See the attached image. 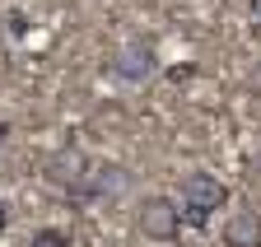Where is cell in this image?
<instances>
[{
	"mask_svg": "<svg viewBox=\"0 0 261 247\" xmlns=\"http://www.w3.org/2000/svg\"><path fill=\"white\" fill-rule=\"evenodd\" d=\"M89 177H93V163L80 149H61L47 163V182L61 187V191H70V196H89Z\"/></svg>",
	"mask_w": 261,
	"mask_h": 247,
	"instance_id": "obj_4",
	"label": "cell"
},
{
	"mask_svg": "<svg viewBox=\"0 0 261 247\" xmlns=\"http://www.w3.org/2000/svg\"><path fill=\"white\" fill-rule=\"evenodd\" d=\"M252 168H256V177H261V154H256V159H252Z\"/></svg>",
	"mask_w": 261,
	"mask_h": 247,
	"instance_id": "obj_12",
	"label": "cell"
},
{
	"mask_svg": "<svg viewBox=\"0 0 261 247\" xmlns=\"http://www.w3.org/2000/svg\"><path fill=\"white\" fill-rule=\"evenodd\" d=\"M10 229V205H5V196H0V233Z\"/></svg>",
	"mask_w": 261,
	"mask_h": 247,
	"instance_id": "obj_10",
	"label": "cell"
},
{
	"mask_svg": "<svg viewBox=\"0 0 261 247\" xmlns=\"http://www.w3.org/2000/svg\"><path fill=\"white\" fill-rule=\"evenodd\" d=\"M154 70H159V51H154L149 38H130L112 56V75L121 84H145V79H154Z\"/></svg>",
	"mask_w": 261,
	"mask_h": 247,
	"instance_id": "obj_3",
	"label": "cell"
},
{
	"mask_svg": "<svg viewBox=\"0 0 261 247\" xmlns=\"http://www.w3.org/2000/svg\"><path fill=\"white\" fill-rule=\"evenodd\" d=\"M5 23H10V33H14V38H23V33H28V14H19V10H14Z\"/></svg>",
	"mask_w": 261,
	"mask_h": 247,
	"instance_id": "obj_8",
	"label": "cell"
},
{
	"mask_svg": "<svg viewBox=\"0 0 261 247\" xmlns=\"http://www.w3.org/2000/svg\"><path fill=\"white\" fill-rule=\"evenodd\" d=\"M28 247H70V233L65 229H38L28 238Z\"/></svg>",
	"mask_w": 261,
	"mask_h": 247,
	"instance_id": "obj_7",
	"label": "cell"
},
{
	"mask_svg": "<svg viewBox=\"0 0 261 247\" xmlns=\"http://www.w3.org/2000/svg\"><path fill=\"white\" fill-rule=\"evenodd\" d=\"M5 140H10V121H0V149H5Z\"/></svg>",
	"mask_w": 261,
	"mask_h": 247,
	"instance_id": "obj_11",
	"label": "cell"
},
{
	"mask_svg": "<svg viewBox=\"0 0 261 247\" xmlns=\"http://www.w3.org/2000/svg\"><path fill=\"white\" fill-rule=\"evenodd\" d=\"M247 94H252V98H261V61H256L252 75H247Z\"/></svg>",
	"mask_w": 261,
	"mask_h": 247,
	"instance_id": "obj_9",
	"label": "cell"
},
{
	"mask_svg": "<svg viewBox=\"0 0 261 247\" xmlns=\"http://www.w3.org/2000/svg\"><path fill=\"white\" fill-rule=\"evenodd\" d=\"M182 224H187V214H182V205L173 196H145L136 205V229L149 242H177Z\"/></svg>",
	"mask_w": 261,
	"mask_h": 247,
	"instance_id": "obj_2",
	"label": "cell"
},
{
	"mask_svg": "<svg viewBox=\"0 0 261 247\" xmlns=\"http://www.w3.org/2000/svg\"><path fill=\"white\" fill-rule=\"evenodd\" d=\"M224 205H228V187L215 173H187L182 177V214H187V224L205 229L210 214L224 210Z\"/></svg>",
	"mask_w": 261,
	"mask_h": 247,
	"instance_id": "obj_1",
	"label": "cell"
},
{
	"mask_svg": "<svg viewBox=\"0 0 261 247\" xmlns=\"http://www.w3.org/2000/svg\"><path fill=\"white\" fill-rule=\"evenodd\" d=\"M121 187H126V173L117 163H98L93 177H89V196H117Z\"/></svg>",
	"mask_w": 261,
	"mask_h": 247,
	"instance_id": "obj_6",
	"label": "cell"
},
{
	"mask_svg": "<svg viewBox=\"0 0 261 247\" xmlns=\"http://www.w3.org/2000/svg\"><path fill=\"white\" fill-rule=\"evenodd\" d=\"M224 247H261V214L256 210H233L224 219Z\"/></svg>",
	"mask_w": 261,
	"mask_h": 247,
	"instance_id": "obj_5",
	"label": "cell"
}]
</instances>
